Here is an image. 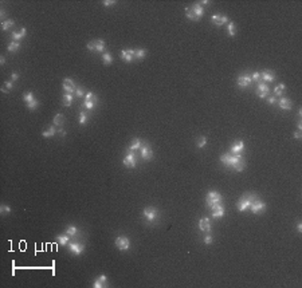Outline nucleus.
I'll return each instance as SVG.
<instances>
[{
    "label": "nucleus",
    "instance_id": "14",
    "mask_svg": "<svg viewBox=\"0 0 302 288\" xmlns=\"http://www.w3.org/2000/svg\"><path fill=\"white\" fill-rule=\"evenodd\" d=\"M251 82H253V81H251V76H248V75H242V76H239V78H238L236 83H238L239 87L244 89V87H247V86H250Z\"/></svg>",
    "mask_w": 302,
    "mask_h": 288
},
{
    "label": "nucleus",
    "instance_id": "2",
    "mask_svg": "<svg viewBox=\"0 0 302 288\" xmlns=\"http://www.w3.org/2000/svg\"><path fill=\"white\" fill-rule=\"evenodd\" d=\"M114 245H116L119 251H128L129 247H130V240H129L126 236H118V237L114 240Z\"/></svg>",
    "mask_w": 302,
    "mask_h": 288
},
{
    "label": "nucleus",
    "instance_id": "30",
    "mask_svg": "<svg viewBox=\"0 0 302 288\" xmlns=\"http://www.w3.org/2000/svg\"><path fill=\"white\" fill-rule=\"evenodd\" d=\"M14 24H15V22L11 20V19H9V20H4L3 23H1V30L7 31V30H9L11 27H14Z\"/></svg>",
    "mask_w": 302,
    "mask_h": 288
},
{
    "label": "nucleus",
    "instance_id": "45",
    "mask_svg": "<svg viewBox=\"0 0 302 288\" xmlns=\"http://www.w3.org/2000/svg\"><path fill=\"white\" fill-rule=\"evenodd\" d=\"M83 106L87 109V110H91V109H93L94 106H96V103H94V102H89V101H85Z\"/></svg>",
    "mask_w": 302,
    "mask_h": 288
},
{
    "label": "nucleus",
    "instance_id": "18",
    "mask_svg": "<svg viewBox=\"0 0 302 288\" xmlns=\"http://www.w3.org/2000/svg\"><path fill=\"white\" fill-rule=\"evenodd\" d=\"M243 148H244L243 141H235V142L232 143V146H231V153H232V154H239V153L243 150Z\"/></svg>",
    "mask_w": 302,
    "mask_h": 288
},
{
    "label": "nucleus",
    "instance_id": "20",
    "mask_svg": "<svg viewBox=\"0 0 302 288\" xmlns=\"http://www.w3.org/2000/svg\"><path fill=\"white\" fill-rule=\"evenodd\" d=\"M26 34H27V30L24 28H22L19 32H12V35H11V38H12V40H15V42H19V40H22V39L26 36Z\"/></svg>",
    "mask_w": 302,
    "mask_h": 288
},
{
    "label": "nucleus",
    "instance_id": "41",
    "mask_svg": "<svg viewBox=\"0 0 302 288\" xmlns=\"http://www.w3.org/2000/svg\"><path fill=\"white\" fill-rule=\"evenodd\" d=\"M87 121V115L85 111H79V125H85Z\"/></svg>",
    "mask_w": 302,
    "mask_h": 288
},
{
    "label": "nucleus",
    "instance_id": "24",
    "mask_svg": "<svg viewBox=\"0 0 302 288\" xmlns=\"http://www.w3.org/2000/svg\"><path fill=\"white\" fill-rule=\"evenodd\" d=\"M145 55H146V51H145V48H137V50H134V59H144L145 58Z\"/></svg>",
    "mask_w": 302,
    "mask_h": 288
},
{
    "label": "nucleus",
    "instance_id": "15",
    "mask_svg": "<svg viewBox=\"0 0 302 288\" xmlns=\"http://www.w3.org/2000/svg\"><path fill=\"white\" fill-rule=\"evenodd\" d=\"M278 106L282 109V110H291V107H293V102L288 98H281L278 101Z\"/></svg>",
    "mask_w": 302,
    "mask_h": 288
},
{
    "label": "nucleus",
    "instance_id": "32",
    "mask_svg": "<svg viewBox=\"0 0 302 288\" xmlns=\"http://www.w3.org/2000/svg\"><path fill=\"white\" fill-rule=\"evenodd\" d=\"M244 168H246V161H244L243 158H240V160H239V162L236 163V166L234 169H235L236 172H242V170H244Z\"/></svg>",
    "mask_w": 302,
    "mask_h": 288
},
{
    "label": "nucleus",
    "instance_id": "52",
    "mask_svg": "<svg viewBox=\"0 0 302 288\" xmlns=\"http://www.w3.org/2000/svg\"><path fill=\"white\" fill-rule=\"evenodd\" d=\"M17 79H19V74H17V73H12L11 74V81L15 82V81H17Z\"/></svg>",
    "mask_w": 302,
    "mask_h": 288
},
{
    "label": "nucleus",
    "instance_id": "44",
    "mask_svg": "<svg viewBox=\"0 0 302 288\" xmlns=\"http://www.w3.org/2000/svg\"><path fill=\"white\" fill-rule=\"evenodd\" d=\"M93 287L94 288H102V287H105V284L99 279H96V280H94V283H93Z\"/></svg>",
    "mask_w": 302,
    "mask_h": 288
},
{
    "label": "nucleus",
    "instance_id": "53",
    "mask_svg": "<svg viewBox=\"0 0 302 288\" xmlns=\"http://www.w3.org/2000/svg\"><path fill=\"white\" fill-rule=\"evenodd\" d=\"M58 133H59V135L61 137H66V130H63V129H58Z\"/></svg>",
    "mask_w": 302,
    "mask_h": 288
},
{
    "label": "nucleus",
    "instance_id": "50",
    "mask_svg": "<svg viewBox=\"0 0 302 288\" xmlns=\"http://www.w3.org/2000/svg\"><path fill=\"white\" fill-rule=\"evenodd\" d=\"M259 78H261V74L256 71V73L253 74V76H251V81H259Z\"/></svg>",
    "mask_w": 302,
    "mask_h": 288
},
{
    "label": "nucleus",
    "instance_id": "6",
    "mask_svg": "<svg viewBox=\"0 0 302 288\" xmlns=\"http://www.w3.org/2000/svg\"><path fill=\"white\" fill-rule=\"evenodd\" d=\"M157 216H159V210L156 209L154 207H146L145 209H144V217L148 220V221H154L157 218Z\"/></svg>",
    "mask_w": 302,
    "mask_h": 288
},
{
    "label": "nucleus",
    "instance_id": "39",
    "mask_svg": "<svg viewBox=\"0 0 302 288\" xmlns=\"http://www.w3.org/2000/svg\"><path fill=\"white\" fill-rule=\"evenodd\" d=\"M35 99V96H34V94L31 93V91H28V93H26L23 95V101L26 103H30V102H32V101H34Z\"/></svg>",
    "mask_w": 302,
    "mask_h": 288
},
{
    "label": "nucleus",
    "instance_id": "40",
    "mask_svg": "<svg viewBox=\"0 0 302 288\" xmlns=\"http://www.w3.org/2000/svg\"><path fill=\"white\" fill-rule=\"evenodd\" d=\"M38 106H39V102H38V99H36V98H35L32 102L27 103V109H28V110H35Z\"/></svg>",
    "mask_w": 302,
    "mask_h": 288
},
{
    "label": "nucleus",
    "instance_id": "28",
    "mask_svg": "<svg viewBox=\"0 0 302 288\" xmlns=\"http://www.w3.org/2000/svg\"><path fill=\"white\" fill-rule=\"evenodd\" d=\"M12 89H14V82L6 81L3 84V87H1V91H3L4 94H7V93H9V90H12Z\"/></svg>",
    "mask_w": 302,
    "mask_h": 288
},
{
    "label": "nucleus",
    "instance_id": "19",
    "mask_svg": "<svg viewBox=\"0 0 302 288\" xmlns=\"http://www.w3.org/2000/svg\"><path fill=\"white\" fill-rule=\"evenodd\" d=\"M191 8H192V11H193V14L196 15V18L200 20V18L203 16V14H204V7L200 6L199 3H196V4H193Z\"/></svg>",
    "mask_w": 302,
    "mask_h": 288
},
{
    "label": "nucleus",
    "instance_id": "12",
    "mask_svg": "<svg viewBox=\"0 0 302 288\" xmlns=\"http://www.w3.org/2000/svg\"><path fill=\"white\" fill-rule=\"evenodd\" d=\"M121 58H122V60H124V62L130 63V62L134 59V50H132V48L122 50V51H121Z\"/></svg>",
    "mask_w": 302,
    "mask_h": 288
},
{
    "label": "nucleus",
    "instance_id": "25",
    "mask_svg": "<svg viewBox=\"0 0 302 288\" xmlns=\"http://www.w3.org/2000/svg\"><path fill=\"white\" fill-rule=\"evenodd\" d=\"M19 47H20V43L19 42H15V40H12L11 43L7 46V50H8L9 53H16L17 50H19Z\"/></svg>",
    "mask_w": 302,
    "mask_h": 288
},
{
    "label": "nucleus",
    "instance_id": "8",
    "mask_svg": "<svg viewBox=\"0 0 302 288\" xmlns=\"http://www.w3.org/2000/svg\"><path fill=\"white\" fill-rule=\"evenodd\" d=\"M62 86H63V90L66 91V93H69V94L75 93L77 86L74 84L73 79H70V78H64V79H63V83H62Z\"/></svg>",
    "mask_w": 302,
    "mask_h": 288
},
{
    "label": "nucleus",
    "instance_id": "42",
    "mask_svg": "<svg viewBox=\"0 0 302 288\" xmlns=\"http://www.w3.org/2000/svg\"><path fill=\"white\" fill-rule=\"evenodd\" d=\"M11 212H12V209L8 205H1V207H0V213H1V215H7V213H11Z\"/></svg>",
    "mask_w": 302,
    "mask_h": 288
},
{
    "label": "nucleus",
    "instance_id": "35",
    "mask_svg": "<svg viewBox=\"0 0 302 288\" xmlns=\"http://www.w3.org/2000/svg\"><path fill=\"white\" fill-rule=\"evenodd\" d=\"M85 99H86V101H89V102H94V103H96L97 101H98V96H97L94 93H87L86 95H85Z\"/></svg>",
    "mask_w": 302,
    "mask_h": 288
},
{
    "label": "nucleus",
    "instance_id": "7",
    "mask_svg": "<svg viewBox=\"0 0 302 288\" xmlns=\"http://www.w3.org/2000/svg\"><path fill=\"white\" fill-rule=\"evenodd\" d=\"M211 213H212V217L214 218H220L224 216V213H226V209H224V207L219 202V204H215L211 207Z\"/></svg>",
    "mask_w": 302,
    "mask_h": 288
},
{
    "label": "nucleus",
    "instance_id": "37",
    "mask_svg": "<svg viewBox=\"0 0 302 288\" xmlns=\"http://www.w3.org/2000/svg\"><path fill=\"white\" fill-rule=\"evenodd\" d=\"M66 233L71 237V236H75L77 233H78V229H77V227H74V225H70V227H67Z\"/></svg>",
    "mask_w": 302,
    "mask_h": 288
},
{
    "label": "nucleus",
    "instance_id": "16",
    "mask_svg": "<svg viewBox=\"0 0 302 288\" xmlns=\"http://www.w3.org/2000/svg\"><path fill=\"white\" fill-rule=\"evenodd\" d=\"M124 165L128 168H136V156L133 153H129L125 158H124Z\"/></svg>",
    "mask_w": 302,
    "mask_h": 288
},
{
    "label": "nucleus",
    "instance_id": "3",
    "mask_svg": "<svg viewBox=\"0 0 302 288\" xmlns=\"http://www.w3.org/2000/svg\"><path fill=\"white\" fill-rule=\"evenodd\" d=\"M255 198H258L255 194H250V196H248V198H247V197H242L240 201H239V204H238V209L240 210V212H244L246 209H248V208H250L251 202H253Z\"/></svg>",
    "mask_w": 302,
    "mask_h": 288
},
{
    "label": "nucleus",
    "instance_id": "10",
    "mask_svg": "<svg viewBox=\"0 0 302 288\" xmlns=\"http://www.w3.org/2000/svg\"><path fill=\"white\" fill-rule=\"evenodd\" d=\"M270 94V89L266 83H259L258 87H256V95L259 98H266V96Z\"/></svg>",
    "mask_w": 302,
    "mask_h": 288
},
{
    "label": "nucleus",
    "instance_id": "13",
    "mask_svg": "<svg viewBox=\"0 0 302 288\" xmlns=\"http://www.w3.org/2000/svg\"><path fill=\"white\" fill-rule=\"evenodd\" d=\"M141 158L144 161H151L153 158V150L149 148L148 145H143V149H141Z\"/></svg>",
    "mask_w": 302,
    "mask_h": 288
},
{
    "label": "nucleus",
    "instance_id": "51",
    "mask_svg": "<svg viewBox=\"0 0 302 288\" xmlns=\"http://www.w3.org/2000/svg\"><path fill=\"white\" fill-rule=\"evenodd\" d=\"M275 102H277L275 96H269V98H267V103H269V105H274Z\"/></svg>",
    "mask_w": 302,
    "mask_h": 288
},
{
    "label": "nucleus",
    "instance_id": "56",
    "mask_svg": "<svg viewBox=\"0 0 302 288\" xmlns=\"http://www.w3.org/2000/svg\"><path fill=\"white\" fill-rule=\"evenodd\" d=\"M4 63H6V58H4V56H0V64L3 66Z\"/></svg>",
    "mask_w": 302,
    "mask_h": 288
},
{
    "label": "nucleus",
    "instance_id": "34",
    "mask_svg": "<svg viewBox=\"0 0 302 288\" xmlns=\"http://www.w3.org/2000/svg\"><path fill=\"white\" fill-rule=\"evenodd\" d=\"M283 90H285V84H283V83L278 84V86L274 89V95H277V96L282 95V94H283Z\"/></svg>",
    "mask_w": 302,
    "mask_h": 288
},
{
    "label": "nucleus",
    "instance_id": "26",
    "mask_svg": "<svg viewBox=\"0 0 302 288\" xmlns=\"http://www.w3.org/2000/svg\"><path fill=\"white\" fill-rule=\"evenodd\" d=\"M105 48H106V43H105V40H102V39L96 40V51H98V53H104Z\"/></svg>",
    "mask_w": 302,
    "mask_h": 288
},
{
    "label": "nucleus",
    "instance_id": "4",
    "mask_svg": "<svg viewBox=\"0 0 302 288\" xmlns=\"http://www.w3.org/2000/svg\"><path fill=\"white\" fill-rule=\"evenodd\" d=\"M264 208H266V204L263 201H261L259 198H255V200L251 202L250 205V209L254 215H259V213H263L264 212Z\"/></svg>",
    "mask_w": 302,
    "mask_h": 288
},
{
    "label": "nucleus",
    "instance_id": "55",
    "mask_svg": "<svg viewBox=\"0 0 302 288\" xmlns=\"http://www.w3.org/2000/svg\"><path fill=\"white\" fill-rule=\"evenodd\" d=\"M297 230H298V233H301V232H302V224H301V222H299V224L297 225Z\"/></svg>",
    "mask_w": 302,
    "mask_h": 288
},
{
    "label": "nucleus",
    "instance_id": "21",
    "mask_svg": "<svg viewBox=\"0 0 302 288\" xmlns=\"http://www.w3.org/2000/svg\"><path fill=\"white\" fill-rule=\"evenodd\" d=\"M261 78L263 79L264 82H270L271 83V82H274V79H275V75H274L270 70H264L263 73L261 74Z\"/></svg>",
    "mask_w": 302,
    "mask_h": 288
},
{
    "label": "nucleus",
    "instance_id": "17",
    "mask_svg": "<svg viewBox=\"0 0 302 288\" xmlns=\"http://www.w3.org/2000/svg\"><path fill=\"white\" fill-rule=\"evenodd\" d=\"M199 228H200V230H203V232H209V230H211V221H209L207 217L200 218Z\"/></svg>",
    "mask_w": 302,
    "mask_h": 288
},
{
    "label": "nucleus",
    "instance_id": "54",
    "mask_svg": "<svg viewBox=\"0 0 302 288\" xmlns=\"http://www.w3.org/2000/svg\"><path fill=\"white\" fill-rule=\"evenodd\" d=\"M294 138H297V140H301L302 138V134H301V131H295V133H294Z\"/></svg>",
    "mask_w": 302,
    "mask_h": 288
},
{
    "label": "nucleus",
    "instance_id": "22",
    "mask_svg": "<svg viewBox=\"0 0 302 288\" xmlns=\"http://www.w3.org/2000/svg\"><path fill=\"white\" fill-rule=\"evenodd\" d=\"M73 99H74V96H73V94H69V93H64V95H63V106H71V103H73Z\"/></svg>",
    "mask_w": 302,
    "mask_h": 288
},
{
    "label": "nucleus",
    "instance_id": "11",
    "mask_svg": "<svg viewBox=\"0 0 302 288\" xmlns=\"http://www.w3.org/2000/svg\"><path fill=\"white\" fill-rule=\"evenodd\" d=\"M69 248L70 251L73 252V255H75V256H79L82 252H83L85 249V245L83 244H79V243H69Z\"/></svg>",
    "mask_w": 302,
    "mask_h": 288
},
{
    "label": "nucleus",
    "instance_id": "33",
    "mask_svg": "<svg viewBox=\"0 0 302 288\" xmlns=\"http://www.w3.org/2000/svg\"><path fill=\"white\" fill-rule=\"evenodd\" d=\"M185 16L189 19V20H199V19L196 18V15L193 14L192 8H185Z\"/></svg>",
    "mask_w": 302,
    "mask_h": 288
},
{
    "label": "nucleus",
    "instance_id": "58",
    "mask_svg": "<svg viewBox=\"0 0 302 288\" xmlns=\"http://www.w3.org/2000/svg\"><path fill=\"white\" fill-rule=\"evenodd\" d=\"M201 4H204V6H207V4H209V1H208V0H203V1H201Z\"/></svg>",
    "mask_w": 302,
    "mask_h": 288
},
{
    "label": "nucleus",
    "instance_id": "31",
    "mask_svg": "<svg viewBox=\"0 0 302 288\" xmlns=\"http://www.w3.org/2000/svg\"><path fill=\"white\" fill-rule=\"evenodd\" d=\"M56 240H58V241L61 243L62 245H67V244H69V241H70V236L66 233V235L58 236V239H56Z\"/></svg>",
    "mask_w": 302,
    "mask_h": 288
},
{
    "label": "nucleus",
    "instance_id": "43",
    "mask_svg": "<svg viewBox=\"0 0 302 288\" xmlns=\"http://www.w3.org/2000/svg\"><path fill=\"white\" fill-rule=\"evenodd\" d=\"M207 141H208V140H207V137H201L200 140H199V142H198V148L199 149L204 148V146L207 145Z\"/></svg>",
    "mask_w": 302,
    "mask_h": 288
},
{
    "label": "nucleus",
    "instance_id": "49",
    "mask_svg": "<svg viewBox=\"0 0 302 288\" xmlns=\"http://www.w3.org/2000/svg\"><path fill=\"white\" fill-rule=\"evenodd\" d=\"M75 94H77V96H83V89H82V87H77L75 89Z\"/></svg>",
    "mask_w": 302,
    "mask_h": 288
},
{
    "label": "nucleus",
    "instance_id": "47",
    "mask_svg": "<svg viewBox=\"0 0 302 288\" xmlns=\"http://www.w3.org/2000/svg\"><path fill=\"white\" fill-rule=\"evenodd\" d=\"M203 241H204V244L209 245V244L212 243V236H211V235H206V236H204V240H203Z\"/></svg>",
    "mask_w": 302,
    "mask_h": 288
},
{
    "label": "nucleus",
    "instance_id": "1",
    "mask_svg": "<svg viewBox=\"0 0 302 288\" xmlns=\"http://www.w3.org/2000/svg\"><path fill=\"white\" fill-rule=\"evenodd\" d=\"M242 158V156L239 154H222L220 156V161L228 168H235L236 163L239 162V160Z\"/></svg>",
    "mask_w": 302,
    "mask_h": 288
},
{
    "label": "nucleus",
    "instance_id": "23",
    "mask_svg": "<svg viewBox=\"0 0 302 288\" xmlns=\"http://www.w3.org/2000/svg\"><path fill=\"white\" fill-rule=\"evenodd\" d=\"M56 133H58V130L55 129V126H51V127H50L47 131H43V133H42V135H43L44 138H50V137H54Z\"/></svg>",
    "mask_w": 302,
    "mask_h": 288
},
{
    "label": "nucleus",
    "instance_id": "38",
    "mask_svg": "<svg viewBox=\"0 0 302 288\" xmlns=\"http://www.w3.org/2000/svg\"><path fill=\"white\" fill-rule=\"evenodd\" d=\"M227 30H228L230 36H235V34H236V28H235V24H234L232 22H228V27H227Z\"/></svg>",
    "mask_w": 302,
    "mask_h": 288
},
{
    "label": "nucleus",
    "instance_id": "48",
    "mask_svg": "<svg viewBox=\"0 0 302 288\" xmlns=\"http://www.w3.org/2000/svg\"><path fill=\"white\" fill-rule=\"evenodd\" d=\"M113 4H116V0H105V1H104V6L105 7H112Z\"/></svg>",
    "mask_w": 302,
    "mask_h": 288
},
{
    "label": "nucleus",
    "instance_id": "27",
    "mask_svg": "<svg viewBox=\"0 0 302 288\" xmlns=\"http://www.w3.org/2000/svg\"><path fill=\"white\" fill-rule=\"evenodd\" d=\"M54 123H55V126H62L64 123V115L63 114H56L55 117H54Z\"/></svg>",
    "mask_w": 302,
    "mask_h": 288
},
{
    "label": "nucleus",
    "instance_id": "9",
    "mask_svg": "<svg viewBox=\"0 0 302 288\" xmlns=\"http://www.w3.org/2000/svg\"><path fill=\"white\" fill-rule=\"evenodd\" d=\"M211 22L216 26H223V24L228 23V18L226 15H220V14H215L211 16Z\"/></svg>",
    "mask_w": 302,
    "mask_h": 288
},
{
    "label": "nucleus",
    "instance_id": "29",
    "mask_svg": "<svg viewBox=\"0 0 302 288\" xmlns=\"http://www.w3.org/2000/svg\"><path fill=\"white\" fill-rule=\"evenodd\" d=\"M141 148V141L138 140V138H134L133 141H132L130 146H129V150H137V149Z\"/></svg>",
    "mask_w": 302,
    "mask_h": 288
},
{
    "label": "nucleus",
    "instance_id": "46",
    "mask_svg": "<svg viewBox=\"0 0 302 288\" xmlns=\"http://www.w3.org/2000/svg\"><path fill=\"white\" fill-rule=\"evenodd\" d=\"M87 50L89 51H96V40H93V42H90V43H87Z\"/></svg>",
    "mask_w": 302,
    "mask_h": 288
},
{
    "label": "nucleus",
    "instance_id": "57",
    "mask_svg": "<svg viewBox=\"0 0 302 288\" xmlns=\"http://www.w3.org/2000/svg\"><path fill=\"white\" fill-rule=\"evenodd\" d=\"M298 130H299V131L302 130V121H301V120L298 121Z\"/></svg>",
    "mask_w": 302,
    "mask_h": 288
},
{
    "label": "nucleus",
    "instance_id": "36",
    "mask_svg": "<svg viewBox=\"0 0 302 288\" xmlns=\"http://www.w3.org/2000/svg\"><path fill=\"white\" fill-rule=\"evenodd\" d=\"M102 59H104V64H112V62H113V56L110 55L109 53H105L104 55H102Z\"/></svg>",
    "mask_w": 302,
    "mask_h": 288
},
{
    "label": "nucleus",
    "instance_id": "5",
    "mask_svg": "<svg viewBox=\"0 0 302 288\" xmlns=\"http://www.w3.org/2000/svg\"><path fill=\"white\" fill-rule=\"evenodd\" d=\"M206 202L209 205V207H212V205L222 202V196H220V193H218V192H209L208 194H207V197H206Z\"/></svg>",
    "mask_w": 302,
    "mask_h": 288
}]
</instances>
